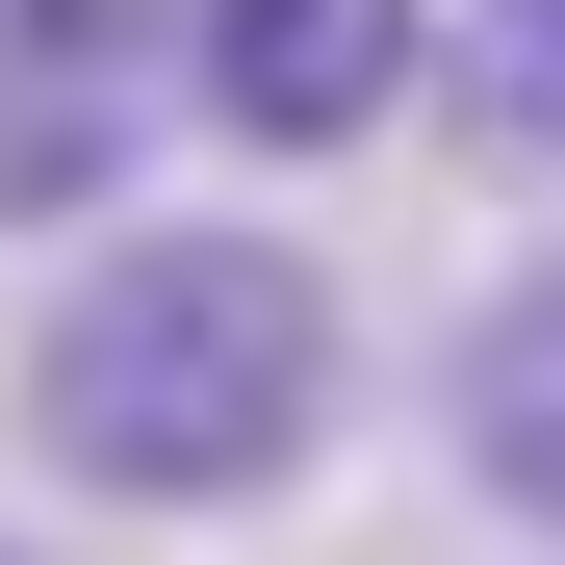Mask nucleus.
<instances>
[{
    "label": "nucleus",
    "instance_id": "6",
    "mask_svg": "<svg viewBox=\"0 0 565 565\" xmlns=\"http://www.w3.org/2000/svg\"><path fill=\"white\" fill-rule=\"evenodd\" d=\"M0 565H26V540H0Z\"/></svg>",
    "mask_w": 565,
    "mask_h": 565
},
{
    "label": "nucleus",
    "instance_id": "4",
    "mask_svg": "<svg viewBox=\"0 0 565 565\" xmlns=\"http://www.w3.org/2000/svg\"><path fill=\"white\" fill-rule=\"evenodd\" d=\"M437 462H462L514 540H565V232H540L489 309L437 334Z\"/></svg>",
    "mask_w": 565,
    "mask_h": 565
},
{
    "label": "nucleus",
    "instance_id": "2",
    "mask_svg": "<svg viewBox=\"0 0 565 565\" xmlns=\"http://www.w3.org/2000/svg\"><path fill=\"white\" fill-rule=\"evenodd\" d=\"M206 104V0H0V232H129Z\"/></svg>",
    "mask_w": 565,
    "mask_h": 565
},
{
    "label": "nucleus",
    "instance_id": "1",
    "mask_svg": "<svg viewBox=\"0 0 565 565\" xmlns=\"http://www.w3.org/2000/svg\"><path fill=\"white\" fill-rule=\"evenodd\" d=\"M0 412H26V462H52L77 514H257V489H309V462H334V412H360V309H334L309 232L129 206V232H77V282L26 309Z\"/></svg>",
    "mask_w": 565,
    "mask_h": 565
},
{
    "label": "nucleus",
    "instance_id": "5",
    "mask_svg": "<svg viewBox=\"0 0 565 565\" xmlns=\"http://www.w3.org/2000/svg\"><path fill=\"white\" fill-rule=\"evenodd\" d=\"M462 129H489V154H565V0H462Z\"/></svg>",
    "mask_w": 565,
    "mask_h": 565
},
{
    "label": "nucleus",
    "instance_id": "3",
    "mask_svg": "<svg viewBox=\"0 0 565 565\" xmlns=\"http://www.w3.org/2000/svg\"><path fill=\"white\" fill-rule=\"evenodd\" d=\"M437 77V0H206V129L232 154H360Z\"/></svg>",
    "mask_w": 565,
    "mask_h": 565
}]
</instances>
